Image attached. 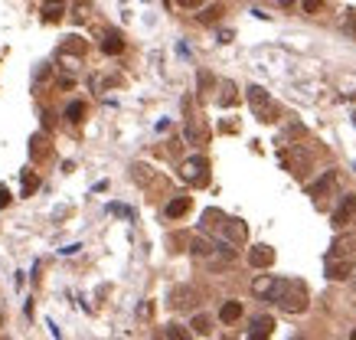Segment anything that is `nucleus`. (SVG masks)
Masks as SVG:
<instances>
[{"label": "nucleus", "mask_w": 356, "mask_h": 340, "mask_svg": "<svg viewBox=\"0 0 356 340\" xmlns=\"http://www.w3.org/2000/svg\"><path fill=\"white\" fill-rule=\"evenodd\" d=\"M278 308L288 311V314H301V311H307V288L301 281H288V288H284Z\"/></svg>", "instance_id": "1"}, {"label": "nucleus", "mask_w": 356, "mask_h": 340, "mask_svg": "<svg viewBox=\"0 0 356 340\" xmlns=\"http://www.w3.org/2000/svg\"><path fill=\"white\" fill-rule=\"evenodd\" d=\"M353 265H356L353 259L327 255V259H324V275H327L330 281H343V278H350V275H353Z\"/></svg>", "instance_id": "2"}, {"label": "nucleus", "mask_w": 356, "mask_h": 340, "mask_svg": "<svg viewBox=\"0 0 356 340\" xmlns=\"http://www.w3.org/2000/svg\"><path fill=\"white\" fill-rule=\"evenodd\" d=\"M209 161L206 157H190V161L180 167V173H183V180H190V183H196V186H203L206 180H209Z\"/></svg>", "instance_id": "3"}, {"label": "nucleus", "mask_w": 356, "mask_h": 340, "mask_svg": "<svg viewBox=\"0 0 356 340\" xmlns=\"http://www.w3.org/2000/svg\"><path fill=\"white\" fill-rule=\"evenodd\" d=\"M327 255H340V259H353V262H356V232H343V235H337Z\"/></svg>", "instance_id": "4"}, {"label": "nucleus", "mask_w": 356, "mask_h": 340, "mask_svg": "<svg viewBox=\"0 0 356 340\" xmlns=\"http://www.w3.org/2000/svg\"><path fill=\"white\" fill-rule=\"evenodd\" d=\"M353 213H356V197H353V193H346V197L340 200V206H337V210H333L330 223L337 226V229H343V226H346V223H350V219H353Z\"/></svg>", "instance_id": "5"}, {"label": "nucleus", "mask_w": 356, "mask_h": 340, "mask_svg": "<svg viewBox=\"0 0 356 340\" xmlns=\"http://www.w3.org/2000/svg\"><path fill=\"white\" fill-rule=\"evenodd\" d=\"M271 330H275V317H271V314H262V317H255V321H252V330H248L245 340H268Z\"/></svg>", "instance_id": "6"}, {"label": "nucleus", "mask_w": 356, "mask_h": 340, "mask_svg": "<svg viewBox=\"0 0 356 340\" xmlns=\"http://www.w3.org/2000/svg\"><path fill=\"white\" fill-rule=\"evenodd\" d=\"M271 262H275V249H271V246H252V249H248V265L268 268Z\"/></svg>", "instance_id": "7"}, {"label": "nucleus", "mask_w": 356, "mask_h": 340, "mask_svg": "<svg viewBox=\"0 0 356 340\" xmlns=\"http://www.w3.org/2000/svg\"><path fill=\"white\" fill-rule=\"evenodd\" d=\"M248 102H252L255 115L262 118V121H268V118H265V112H268V95H265L262 85H248Z\"/></svg>", "instance_id": "8"}, {"label": "nucleus", "mask_w": 356, "mask_h": 340, "mask_svg": "<svg viewBox=\"0 0 356 340\" xmlns=\"http://www.w3.org/2000/svg\"><path fill=\"white\" fill-rule=\"evenodd\" d=\"M275 284H278L275 275H262V278H255V281H252V291H255L258 298H265V301H268L271 291H275Z\"/></svg>", "instance_id": "9"}, {"label": "nucleus", "mask_w": 356, "mask_h": 340, "mask_svg": "<svg viewBox=\"0 0 356 340\" xmlns=\"http://www.w3.org/2000/svg\"><path fill=\"white\" fill-rule=\"evenodd\" d=\"M222 232H226V239H229V242H242V239H245V232H248V229L242 226L239 219H226Z\"/></svg>", "instance_id": "10"}, {"label": "nucleus", "mask_w": 356, "mask_h": 340, "mask_svg": "<svg viewBox=\"0 0 356 340\" xmlns=\"http://www.w3.org/2000/svg\"><path fill=\"white\" fill-rule=\"evenodd\" d=\"M239 317H242V304L239 301H226L219 308V321L222 324H232V321H239Z\"/></svg>", "instance_id": "11"}, {"label": "nucleus", "mask_w": 356, "mask_h": 340, "mask_svg": "<svg viewBox=\"0 0 356 340\" xmlns=\"http://www.w3.org/2000/svg\"><path fill=\"white\" fill-rule=\"evenodd\" d=\"M190 210V197H177V200H170V203H167V219H177V216H183V213Z\"/></svg>", "instance_id": "12"}, {"label": "nucleus", "mask_w": 356, "mask_h": 340, "mask_svg": "<svg viewBox=\"0 0 356 340\" xmlns=\"http://www.w3.org/2000/svg\"><path fill=\"white\" fill-rule=\"evenodd\" d=\"M333 183H337V173H333V170H327V173H324V177H320V180H317V183H314V186H311V197H324V193H327V190H330V186H333Z\"/></svg>", "instance_id": "13"}, {"label": "nucleus", "mask_w": 356, "mask_h": 340, "mask_svg": "<svg viewBox=\"0 0 356 340\" xmlns=\"http://www.w3.org/2000/svg\"><path fill=\"white\" fill-rule=\"evenodd\" d=\"M101 50H105V53H108V56H118V53H121V50H124L121 36H118V33H115V30H111V33H105V39H101Z\"/></svg>", "instance_id": "14"}, {"label": "nucleus", "mask_w": 356, "mask_h": 340, "mask_svg": "<svg viewBox=\"0 0 356 340\" xmlns=\"http://www.w3.org/2000/svg\"><path fill=\"white\" fill-rule=\"evenodd\" d=\"M222 229V226H226V216H222V213L219 210H206L203 213V229Z\"/></svg>", "instance_id": "15"}, {"label": "nucleus", "mask_w": 356, "mask_h": 340, "mask_svg": "<svg viewBox=\"0 0 356 340\" xmlns=\"http://www.w3.org/2000/svg\"><path fill=\"white\" fill-rule=\"evenodd\" d=\"M164 337H167V340H190L186 327H180V324H167V327H164Z\"/></svg>", "instance_id": "16"}, {"label": "nucleus", "mask_w": 356, "mask_h": 340, "mask_svg": "<svg viewBox=\"0 0 356 340\" xmlns=\"http://www.w3.org/2000/svg\"><path fill=\"white\" fill-rule=\"evenodd\" d=\"M82 115H85V105H82V102H69V105H66V118H69V121H82Z\"/></svg>", "instance_id": "17"}, {"label": "nucleus", "mask_w": 356, "mask_h": 340, "mask_svg": "<svg viewBox=\"0 0 356 340\" xmlns=\"http://www.w3.org/2000/svg\"><path fill=\"white\" fill-rule=\"evenodd\" d=\"M209 252H216L213 242H206V239H193V255H209Z\"/></svg>", "instance_id": "18"}, {"label": "nucleus", "mask_w": 356, "mask_h": 340, "mask_svg": "<svg viewBox=\"0 0 356 340\" xmlns=\"http://www.w3.org/2000/svg\"><path fill=\"white\" fill-rule=\"evenodd\" d=\"M33 157H43L46 154V134H33Z\"/></svg>", "instance_id": "19"}, {"label": "nucleus", "mask_w": 356, "mask_h": 340, "mask_svg": "<svg viewBox=\"0 0 356 340\" xmlns=\"http://www.w3.org/2000/svg\"><path fill=\"white\" fill-rule=\"evenodd\" d=\"M36 186H39L36 173H23V193H26V197H30V193H33V190H36Z\"/></svg>", "instance_id": "20"}, {"label": "nucleus", "mask_w": 356, "mask_h": 340, "mask_svg": "<svg viewBox=\"0 0 356 340\" xmlns=\"http://www.w3.org/2000/svg\"><path fill=\"white\" fill-rule=\"evenodd\" d=\"M108 213H115V216H124V219H134V210H128V206H121V203H111Z\"/></svg>", "instance_id": "21"}, {"label": "nucleus", "mask_w": 356, "mask_h": 340, "mask_svg": "<svg viewBox=\"0 0 356 340\" xmlns=\"http://www.w3.org/2000/svg\"><path fill=\"white\" fill-rule=\"evenodd\" d=\"M59 17H62V10H59V7L46 4V10H43V20H46V23H53V20H56V23H59Z\"/></svg>", "instance_id": "22"}, {"label": "nucleus", "mask_w": 356, "mask_h": 340, "mask_svg": "<svg viewBox=\"0 0 356 340\" xmlns=\"http://www.w3.org/2000/svg\"><path fill=\"white\" fill-rule=\"evenodd\" d=\"M193 330H196V334H206V330H209V317L196 314V317H193Z\"/></svg>", "instance_id": "23"}, {"label": "nucleus", "mask_w": 356, "mask_h": 340, "mask_svg": "<svg viewBox=\"0 0 356 340\" xmlns=\"http://www.w3.org/2000/svg\"><path fill=\"white\" fill-rule=\"evenodd\" d=\"M186 137H190V141H203L206 131L199 128V124H186Z\"/></svg>", "instance_id": "24"}, {"label": "nucleus", "mask_w": 356, "mask_h": 340, "mask_svg": "<svg viewBox=\"0 0 356 340\" xmlns=\"http://www.w3.org/2000/svg\"><path fill=\"white\" fill-rule=\"evenodd\" d=\"M320 4H324V0H304L301 10H304V13H317V10H320Z\"/></svg>", "instance_id": "25"}, {"label": "nucleus", "mask_w": 356, "mask_h": 340, "mask_svg": "<svg viewBox=\"0 0 356 340\" xmlns=\"http://www.w3.org/2000/svg\"><path fill=\"white\" fill-rule=\"evenodd\" d=\"M7 203H10V190H7V186H0V210H4Z\"/></svg>", "instance_id": "26"}, {"label": "nucleus", "mask_w": 356, "mask_h": 340, "mask_svg": "<svg viewBox=\"0 0 356 340\" xmlns=\"http://www.w3.org/2000/svg\"><path fill=\"white\" fill-rule=\"evenodd\" d=\"M180 7H199V0H177Z\"/></svg>", "instance_id": "27"}, {"label": "nucleus", "mask_w": 356, "mask_h": 340, "mask_svg": "<svg viewBox=\"0 0 356 340\" xmlns=\"http://www.w3.org/2000/svg\"><path fill=\"white\" fill-rule=\"evenodd\" d=\"M46 4H56V7H59V4H66V0H46Z\"/></svg>", "instance_id": "28"}, {"label": "nucleus", "mask_w": 356, "mask_h": 340, "mask_svg": "<svg viewBox=\"0 0 356 340\" xmlns=\"http://www.w3.org/2000/svg\"><path fill=\"white\" fill-rule=\"evenodd\" d=\"M281 4H284V7H291V4H294V0H281Z\"/></svg>", "instance_id": "29"}, {"label": "nucleus", "mask_w": 356, "mask_h": 340, "mask_svg": "<svg viewBox=\"0 0 356 340\" xmlns=\"http://www.w3.org/2000/svg\"><path fill=\"white\" fill-rule=\"evenodd\" d=\"M350 340H356V330H353V334H350Z\"/></svg>", "instance_id": "30"}, {"label": "nucleus", "mask_w": 356, "mask_h": 340, "mask_svg": "<svg viewBox=\"0 0 356 340\" xmlns=\"http://www.w3.org/2000/svg\"><path fill=\"white\" fill-rule=\"evenodd\" d=\"M291 340H304V337H291Z\"/></svg>", "instance_id": "31"}]
</instances>
